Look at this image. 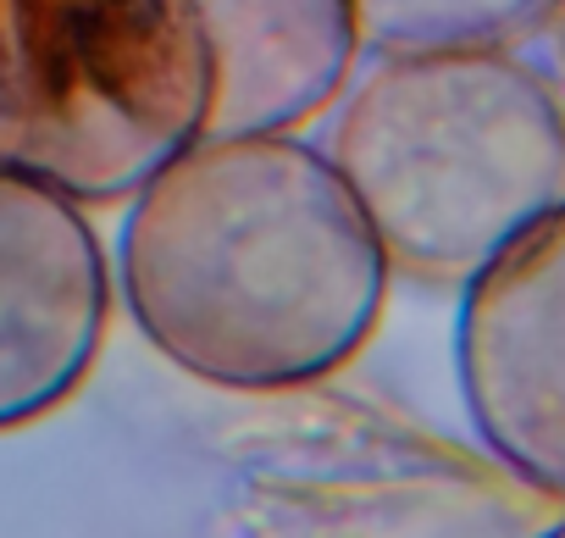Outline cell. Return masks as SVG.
I'll list each match as a JSON object with an SVG mask.
<instances>
[{
	"mask_svg": "<svg viewBox=\"0 0 565 538\" xmlns=\"http://www.w3.org/2000/svg\"><path fill=\"white\" fill-rule=\"evenodd\" d=\"M455 361L482 444L565 499V205L466 284Z\"/></svg>",
	"mask_w": 565,
	"mask_h": 538,
	"instance_id": "277c9868",
	"label": "cell"
},
{
	"mask_svg": "<svg viewBox=\"0 0 565 538\" xmlns=\"http://www.w3.org/2000/svg\"><path fill=\"white\" fill-rule=\"evenodd\" d=\"M388 255L328 161L295 134L200 139L134 194L122 289L139 334L216 389H300L377 328Z\"/></svg>",
	"mask_w": 565,
	"mask_h": 538,
	"instance_id": "6da1fadb",
	"label": "cell"
},
{
	"mask_svg": "<svg viewBox=\"0 0 565 538\" xmlns=\"http://www.w3.org/2000/svg\"><path fill=\"white\" fill-rule=\"evenodd\" d=\"M543 538H565V521H559V527H548V532H543Z\"/></svg>",
	"mask_w": 565,
	"mask_h": 538,
	"instance_id": "ba28073f",
	"label": "cell"
},
{
	"mask_svg": "<svg viewBox=\"0 0 565 538\" xmlns=\"http://www.w3.org/2000/svg\"><path fill=\"white\" fill-rule=\"evenodd\" d=\"M328 161L388 266L471 284L565 205V106L504 51L383 56L344 95Z\"/></svg>",
	"mask_w": 565,
	"mask_h": 538,
	"instance_id": "7a4b0ae2",
	"label": "cell"
},
{
	"mask_svg": "<svg viewBox=\"0 0 565 538\" xmlns=\"http://www.w3.org/2000/svg\"><path fill=\"white\" fill-rule=\"evenodd\" d=\"M211 123L200 0H0V167L122 200Z\"/></svg>",
	"mask_w": 565,
	"mask_h": 538,
	"instance_id": "3957f363",
	"label": "cell"
},
{
	"mask_svg": "<svg viewBox=\"0 0 565 538\" xmlns=\"http://www.w3.org/2000/svg\"><path fill=\"white\" fill-rule=\"evenodd\" d=\"M111 312L84 211L0 167V433L56 411L89 372Z\"/></svg>",
	"mask_w": 565,
	"mask_h": 538,
	"instance_id": "5b68a950",
	"label": "cell"
},
{
	"mask_svg": "<svg viewBox=\"0 0 565 538\" xmlns=\"http://www.w3.org/2000/svg\"><path fill=\"white\" fill-rule=\"evenodd\" d=\"M361 45L383 56H449L504 51L548 23L559 0H350Z\"/></svg>",
	"mask_w": 565,
	"mask_h": 538,
	"instance_id": "52a82bcc",
	"label": "cell"
},
{
	"mask_svg": "<svg viewBox=\"0 0 565 538\" xmlns=\"http://www.w3.org/2000/svg\"><path fill=\"white\" fill-rule=\"evenodd\" d=\"M211 34L205 139L289 134L339 101L361 29L350 0H200Z\"/></svg>",
	"mask_w": 565,
	"mask_h": 538,
	"instance_id": "8992f818",
	"label": "cell"
}]
</instances>
